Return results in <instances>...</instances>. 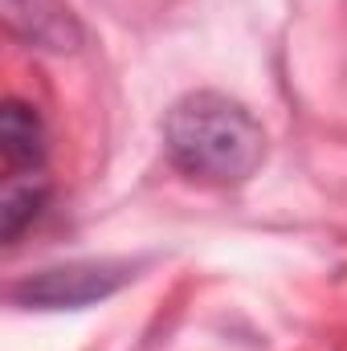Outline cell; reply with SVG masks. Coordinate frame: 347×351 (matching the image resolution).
<instances>
[{"label": "cell", "mask_w": 347, "mask_h": 351, "mask_svg": "<svg viewBox=\"0 0 347 351\" xmlns=\"http://www.w3.org/2000/svg\"><path fill=\"white\" fill-rule=\"evenodd\" d=\"M127 282H131L127 262H70L21 278L12 286V302L29 311H78L110 298Z\"/></svg>", "instance_id": "cell-2"}, {"label": "cell", "mask_w": 347, "mask_h": 351, "mask_svg": "<svg viewBox=\"0 0 347 351\" xmlns=\"http://www.w3.org/2000/svg\"><path fill=\"white\" fill-rule=\"evenodd\" d=\"M4 21H8L12 37L29 41L37 49L70 53L82 41V29L62 0H4Z\"/></svg>", "instance_id": "cell-3"}, {"label": "cell", "mask_w": 347, "mask_h": 351, "mask_svg": "<svg viewBox=\"0 0 347 351\" xmlns=\"http://www.w3.org/2000/svg\"><path fill=\"white\" fill-rule=\"evenodd\" d=\"M168 156L184 176L204 184H241L265 160V131L250 106L229 94H184L164 119Z\"/></svg>", "instance_id": "cell-1"}, {"label": "cell", "mask_w": 347, "mask_h": 351, "mask_svg": "<svg viewBox=\"0 0 347 351\" xmlns=\"http://www.w3.org/2000/svg\"><path fill=\"white\" fill-rule=\"evenodd\" d=\"M45 204H49V184H45L41 176L8 180L4 200H0V221H4L0 229H4V245H16V241H21V233H25L29 225H37V221H41Z\"/></svg>", "instance_id": "cell-5"}, {"label": "cell", "mask_w": 347, "mask_h": 351, "mask_svg": "<svg viewBox=\"0 0 347 351\" xmlns=\"http://www.w3.org/2000/svg\"><path fill=\"white\" fill-rule=\"evenodd\" d=\"M0 156H4V172L8 180H25V176H41L45 168V123L37 114V106L8 98L0 110Z\"/></svg>", "instance_id": "cell-4"}]
</instances>
